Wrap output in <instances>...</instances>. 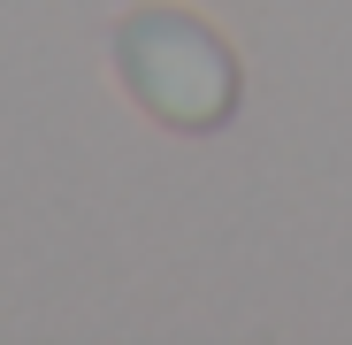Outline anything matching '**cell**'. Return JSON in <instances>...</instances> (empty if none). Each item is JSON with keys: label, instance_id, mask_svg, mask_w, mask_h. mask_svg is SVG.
<instances>
[{"label": "cell", "instance_id": "obj_1", "mask_svg": "<svg viewBox=\"0 0 352 345\" xmlns=\"http://www.w3.org/2000/svg\"><path fill=\"white\" fill-rule=\"evenodd\" d=\"M115 77L168 131H214L238 107V54L184 8H138L115 23Z\"/></svg>", "mask_w": 352, "mask_h": 345}]
</instances>
